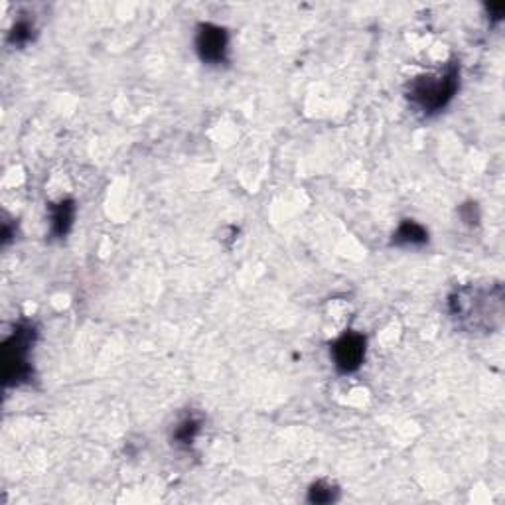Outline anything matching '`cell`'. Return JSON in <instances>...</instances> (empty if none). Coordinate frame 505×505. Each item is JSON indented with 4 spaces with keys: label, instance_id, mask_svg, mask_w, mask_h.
Returning a JSON list of instances; mask_svg holds the SVG:
<instances>
[{
    "label": "cell",
    "instance_id": "obj_10",
    "mask_svg": "<svg viewBox=\"0 0 505 505\" xmlns=\"http://www.w3.org/2000/svg\"><path fill=\"white\" fill-rule=\"evenodd\" d=\"M34 32H36L34 22L26 21V18H21V21H16V24L13 26L11 34H8V42H11L13 46L22 47L34 40Z\"/></svg>",
    "mask_w": 505,
    "mask_h": 505
},
{
    "label": "cell",
    "instance_id": "obj_6",
    "mask_svg": "<svg viewBox=\"0 0 505 505\" xmlns=\"http://www.w3.org/2000/svg\"><path fill=\"white\" fill-rule=\"evenodd\" d=\"M75 201L73 200H62L50 206V227L52 235L62 239L72 231L73 219H75Z\"/></svg>",
    "mask_w": 505,
    "mask_h": 505
},
{
    "label": "cell",
    "instance_id": "obj_9",
    "mask_svg": "<svg viewBox=\"0 0 505 505\" xmlns=\"http://www.w3.org/2000/svg\"><path fill=\"white\" fill-rule=\"evenodd\" d=\"M338 498H339V490L336 488L334 484H330L326 480H320V482L312 484L308 490V501L310 503H318V505L334 503V501H338Z\"/></svg>",
    "mask_w": 505,
    "mask_h": 505
},
{
    "label": "cell",
    "instance_id": "obj_5",
    "mask_svg": "<svg viewBox=\"0 0 505 505\" xmlns=\"http://www.w3.org/2000/svg\"><path fill=\"white\" fill-rule=\"evenodd\" d=\"M196 52L200 60L208 65L226 64L229 52V34L226 28L201 22L196 30Z\"/></svg>",
    "mask_w": 505,
    "mask_h": 505
},
{
    "label": "cell",
    "instance_id": "obj_8",
    "mask_svg": "<svg viewBox=\"0 0 505 505\" xmlns=\"http://www.w3.org/2000/svg\"><path fill=\"white\" fill-rule=\"evenodd\" d=\"M201 424H203L201 416H196V415H190L186 416V419H182L172 432V444L180 446V449H190L193 441L198 439Z\"/></svg>",
    "mask_w": 505,
    "mask_h": 505
},
{
    "label": "cell",
    "instance_id": "obj_1",
    "mask_svg": "<svg viewBox=\"0 0 505 505\" xmlns=\"http://www.w3.org/2000/svg\"><path fill=\"white\" fill-rule=\"evenodd\" d=\"M449 312L456 328L468 334H492L503 320V287L466 285L449 296Z\"/></svg>",
    "mask_w": 505,
    "mask_h": 505
},
{
    "label": "cell",
    "instance_id": "obj_7",
    "mask_svg": "<svg viewBox=\"0 0 505 505\" xmlns=\"http://www.w3.org/2000/svg\"><path fill=\"white\" fill-rule=\"evenodd\" d=\"M429 241V231H426L421 223L413 219H405L399 223V227L393 233L391 245L395 247H416L424 245Z\"/></svg>",
    "mask_w": 505,
    "mask_h": 505
},
{
    "label": "cell",
    "instance_id": "obj_4",
    "mask_svg": "<svg viewBox=\"0 0 505 505\" xmlns=\"http://www.w3.org/2000/svg\"><path fill=\"white\" fill-rule=\"evenodd\" d=\"M367 352V339L364 334L354 332H344L336 342L330 347V357H332L334 367L339 373H355L362 367Z\"/></svg>",
    "mask_w": 505,
    "mask_h": 505
},
{
    "label": "cell",
    "instance_id": "obj_3",
    "mask_svg": "<svg viewBox=\"0 0 505 505\" xmlns=\"http://www.w3.org/2000/svg\"><path fill=\"white\" fill-rule=\"evenodd\" d=\"M36 326L32 322L16 324L13 336L3 346V369H4V385H22L30 381L32 365H30V349L36 344Z\"/></svg>",
    "mask_w": 505,
    "mask_h": 505
},
{
    "label": "cell",
    "instance_id": "obj_2",
    "mask_svg": "<svg viewBox=\"0 0 505 505\" xmlns=\"http://www.w3.org/2000/svg\"><path fill=\"white\" fill-rule=\"evenodd\" d=\"M460 90V64L452 60L436 73L416 75L407 83V99L424 115H434L449 105Z\"/></svg>",
    "mask_w": 505,
    "mask_h": 505
}]
</instances>
